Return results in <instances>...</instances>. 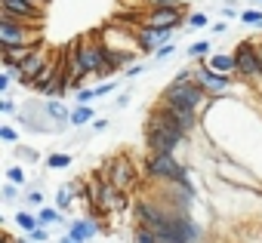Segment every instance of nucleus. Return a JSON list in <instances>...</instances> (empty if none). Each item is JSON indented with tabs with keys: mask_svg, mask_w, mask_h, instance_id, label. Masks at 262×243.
Listing matches in <instances>:
<instances>
[{
	"mask_svg": "<svg viewBox=\"0 0 262 243\" xmlns=\"http://www.w3.org/2000/svg\"><path fill=\"white\" fill-rule=\"evenodd\" d=\"M161 102L173 105V108H182V111H191L198 117L207 114V108L213 105V99L201 89V83H167L164 92H161Z\"/></svg>",
	"mask_w": 262,
	"mask_h": 243,
	"instance_id": "f257e3e1",
	"label": "nucleus"
},
{
	"mask_svg": "<svg viewBox=\"0 0 262 243\" xmlns=\"http://www.w3.org/2000/svg\"><path fill=\"white\" fill-rule=\"evenodd\" d=\"M40 25H28L10 13H0V50L7 46H43Z\"/></svg>",
	"mask_w": 262,
	"mask_h": 243,
	"instance_id": "f03ea898",
	"label": "nucleus"
},
{
	"mask_svg": "<svg viewBox=\"0 0 262 243\" xmlns=\"http://www.w3.org/2000/svg\"><path fill=\"white\" fill-rule=\"evenodd\" d=\"M142 136H145V151L148 154H179L185 145H188V136L158 124V120H148L145 117V127H142Z\"/></svg>",
	"mask_w": 262,
	"mask_h": 243,
	"instance_id": "7ed1b4c3",
	"label": "nucleus"
},
{
	"mask_svg": "<svg viewBox=\"0 0 262 243\" xmlns=\"http://www.w3.org/2000/svg\"><path fill=\"white\" fill-rule=\"evenodd\" d=\"M13 120H16V127H22L25 133H34V136H50V133H53V136H59V127L50 120V114H47L40 95L25 99L22 108H19V114H16Z\"/></svg>",
	"mask_w": 262,
	"mask_h": 243,
	"instance_id": "20e7f679",
	"label": "nucleus"
},
{
	"mask_svg": "<svg viewBox=\"0 0 262 243\" xmlns=\"http://www.w3.org/2000/svg\"><path fill=\"white\" fill-rule=\"evenodd\" d=\"M148 120H158V124H164V127H170V130H176V133H182V136H194V130L201 127V117L198 114H191V111H182V108H173V105H167V102H155L151 108H148Z\"/></svg>",
	"mask_w": 262,
	"mask_h": 243,
	"instance_id": "39448f33",
	"label": "nucleus"
},
{
	"mask_svg": "<svg viewBox=\"0 0 262 243\" xmlns=\"http://www.w3.org/2000/svg\"><path fill=\"white\" fill-rule=\"evenodd\" d=\"M105 68V43L93 40H77L74 56H71V74L77 77H96Z\"/></svg>",
	"mask_w": 262,
	"mask_h": 243,
	"instance_id": "423d86ee",
	"label": "nucleus"
},
{
	"mask_svg": "<svg viewBox=\"0 0 262 243\" xmlns=\"http://www.w3.org/2000/svg\"><path fill=\"white\" fill-rule=\"evenodd\" d=\"M102 179L111 182L117 191H126V194L139 185V173H136L133 160H129L126 154H117V157L102 160Z\"/></svg>",
	"mask_w": 262,
	"mask_h": 243,
	"instance_id": "0eeeda50",
	"label": "nucleus"
},
{
	"mask_svg": "<svg viewBox=\"0 0 262 243\" xmlns=\"http://www.w3.org/2000/svg\"><path fill=\"white\" fill-rule=\"evenodd\" d=\"M191 74H194V83H201V89H204L213 102L228 99V92L234 89V80H237V77L216 74V71L210 68V62H207V59H204V62H194V65H191Z\"/></svg>",
	"mask_w": 262,
	"mask_h": 243,
	"instance_id": "6e6552de",
	"label": "nucleus"
},
{
	"mask_svg": "<svg viewBox=\"0 0 262 243\" xmlns=\"http://www.w3.org/2000/svg\"><path fill=\"white\" fill-rule=\"evenodd\" d=\"M136 43H139V53L142 56H155L161 46H167L170 40H173V34L176 31H158V28H148V25H139L136 31Z\"/></svg>",
	"mask_w": 262,
	"mask_h": 243,
	"instance_id": "1a4fd4ad",
	"label": "nucleus"
},
{
	"mask_svg": "<svg viewBox=\"0 0 262 243\" xmlns=\"http://www.w3.org/2000/svg\"><path fill=\"white\" fill-rule=\"evenodd\" d=\"M0 7H4V13L28 22V25H40L43 22V7L34 4V0H0Z\"/></svg>",
	"mask_w": 262,
	"mask_h": 243,
	"instance_id": "9d476101",
	"label": "nucleus"
},
{
	"mask_svg": "<svg viewBox=\"0 0 262 243\" xmlns=\"http://www.w3.org/2000/svg\"><path fill=\"white\" fill-rule=\"evenodd\" d=\"M68 234H71L77 243H93V240L102 234V222H99L96 215H80V218H71Z\"/></svg>",
	"mask_w": 262,
	"mask_h": 243,
	"instance_id": "9b49d317",
	"label": "nucleus"
},
{
	"mask_svg": "<svg viewBox=\"0 0 262 243\" xmlns=\"http://www.w3.org/2000/svg\"><path fill=\"white\" fill-rule=\"evenodd\" d=\"M47 62H50V59H47V50L40 46V50H37V53L22 65V80H19V86H22V89H31V86H34V80H37V74L43 71V65H47Z\"/></svg>",
	"mask_w": 262,
	"mask_h": 243,
	"instance_id": "f8f14e48",
	"label": "nucleus"
},
{
	"mask_svg": "<svg viewBox=\"0 0 262 243\" xmlns=\"http://www.w3.org/2000/svg\"><path fill=\"white\" fill-rule=\"evenodd\" d=\"M62 71H65V62H59V59H50V62L43 65V71L37 74V80H34L31 92L43 99V95H47V89H50V83H53V80H56V77H59Z\"/></svg>",
	"mask_w": 262,
	"mask_h": 243,
	"instance_id": "ddd939ff",
	"label": "nucleus"
},
{
	"mask_svg": "<svg viewBox=\"0 0 262 243\" xmlns=\"http://www.w3.org/2000/svg\"><path fill=\"white\" fill-rule=\"evenodd\" d=\"M40 46H7V50H0V59H4V65H16L22 68Z\"/></svg>",
	"mask_w": 262,
	"mask_h": 243,
	"instance_id": "4468645a",
	"label": "nucleus"
},
{
	"mask_svg": "<svg viewBox=\"0 0 262 243\" xmlns=\"http://www.w3.org/2000/svg\"><path fill=\"white\" fill-rule=\"evenodd\" d=\"M93 117H96L93 105H74L71 108V130H90Z\"/></svg>",
	"mask_w": 262,
	"mask_h": 243,
	"instance_id": "2eb2a0df",
	"label": "nucleus"
},
{
	"mask_svg": "<svg viewBox=\"0 0 262 243\" xmlns=\"http://www.w3.org/2000/svg\"><path fill=\"white\" fill-rule=\"evenodd\" d=\"M207 62H210V68H213L216 74L234 77V68H237V65H234V53H213Z\"/></svg>",
	"mask_w": 262,
	"mask_h": 243,
	"instance_id": "dca6fc26",
	"label": "nucleus"
},
{
	"mask_svg": "<svg viewBox=\"0 0 262 243\" xmlns=\"http://www.w3.org/2000/svg\"><path fill=\"white\" fill-rule=\"evenodd\" d=\"M13 222L19 225V231H22V234H34V231L40 228V222H37V212H31L28 206H22V209L13 215Z\"/></svg>",
	"mask_w": 262,
	"mask_h": 243,
	"instance_id": "f3484780",
	"label": "nucleus"
},
{
	"mask_svg": "<svg viewBox=\"0 0 262 243\" xmlns=\"http://www.w3.org/2000/svg\"><path fill=\"white\" fill-rule=\"evenodd\" d=\"M71 163H74V157H71L68 151H53V154L43 157V166H47V169H68Z\"/></svg>",
	"mask_w": 262,
	"mask_h": 243,
	"instance_id": "a211bd4d",
	"label": "nucleus"
},
{
	"mask_svg": "<svg viewBox=\"0 0 262 243\" xmlns=\"http://www.w3.org/2000/svg\"><path fill=\"white\" fill-rule=\"evenodd\" d=\"M210 50H213V40H194V43L185 46V56L204 62V59H210Z\"/></svg>",
	"mask_w": 262,
	"mask_h": 243,
	"instance_id": "6ab92c4d",
	"label": "nucleus"
},
{
	"mask_svg": "<svg viewBox=\"0 0 262 243\" xmlns=\"http://www.w3.org/2000/svg\"><path fill=\"white\" fill-rule=\"evenodd\" d=\"M7 182L19 185V188H25V191H28V185H31L28 169H25V166H19V163H10V166H7Z\"/></svg>",
	"mask_w": 262,
	"mask_h": 243,
	"instance_id": "aec40b11",
	"label": "nucleus"
},
{
	"mask_svg": "<svg viewBox=\"0 0 262 243\" xmlns=\"http://www.w3.org/2000/svg\"><path fill=\"white\" fill-rule=\"evenodd\" d=\"M25 188H19V185H13V182H4V203H10V206H16V203H22L25 206V194H22Z\"/></svg>",
	"mask_w": 262,
	"mask_h": 243,
	"instance_id": "412c9836",
	"label": "nucleus"
},
{
	"mask_svg": "<svg viewBox=\"0 0 262 243\" xmlns=\"http://www.w3.org/2000/svg\"><path fill=\"white\" fill-rule=\"evenodd\" d=\"M185 28L198 31V28H213V25H210V16H207L204 10H191V16L185 19Z\"/></svg>",
	"mask_w": 262,
	"mask_h": 243,
	"instance_id": "4be33fe9",
	"label": "nucleus"
},
{
	"mask_svg": "<svg viewBox=\"0 0 262 243\" xmlns=\"http://www.w3.org/2000/svg\"><path fill=\"white\" fill-rule=\"evenodd\" d=\"M13 157H16L19 163H40V154H37L34 148H28V145H16V148H13Z\"/></svg>",
	"mask_w": 262,
	"mask_h": 243,
	"instance_id": "5701e85b",
	"label": "nucleus"
},
{
	"mask_svg": "<svg viewBox=\"0 0 262 243\" xmlns=\"http://www.w3.org/2000/svg\"><path fill=\"white\" fill-rule=\"evenodd\" d=\"M241 25H247V28H259L262 25V10H241Z\"/></svg>",
	"mask_w": 262,
	"mask_h": 243,
	"instance_id": "b1692460",
	"label": "nucleus"
},
{
	"mask_svg": "<svg viewBox=\"0 0 262 243\" xmlns=\"http://www.w3.org/2000/svg\"><path fill=\"white\" fill-rule=\"evenodd\" d=\"M133 243H158V240H155V231H151V228L136 225V228H133Z\"/></svg>",
	"mask_w": 262,
	"mask_h": 243,
	"instance_id": "393cba45",
	"label": "nucleus"
},
{
	"mask_svg": "<svg viewBox=\"0 0 262 243\" xmlns=\"http://www.w3.org/2000/svg\"><path fill=\"white\" fill-rule=\"evenodd\" d=\"M0 139H4L10 148H16V145H19V130L10 127V124H4V127H0Z\"/></svg>",
	"mask_w": 262,
	"mask_h": 243,
	"instance_id": "a878e982",
	"label": "nucleus"
},
{
	"mask_svg": "<svg viewBox=\"0 0 262 243\" xmlns=\"http://www.w3.org/2000/svg\"><path fill=\"white\" fill-rule=\"evenodd\" d=\"M90 102H96V86H86V89L74 92V105H90Z\"/></svg>",
	"mask_w": 262,
	"mask_h": 243,
	"instance_id": "bb28decb",
	"label": "nucleus"
},
{
	"mask_svg": "<svg viewBox=\"0 0 262 243\" xmlns=\"http://www.w3.org/2000/svg\"><path fill=\"white\" fill-rule=\"evenodd\" d=\"M117 83H120V80H105V83H99V86H96V99H105V95H111V92L117 89Z\"/></svg>",
	"mask_w": 262,
	"mask_h": 243,
	"instance_id": "cd10ccee",
	"label": "nucleus"
},
{
	"mask_svg": "<svg viewBox=\"0 0 262 243\" xmlns=\"http://www.w3.org/2000/svg\"><path fill=\"white\" fill-rule=\"evenodd\" d=\"M25 206H37V209L47 206V203H43V191H40V188H37V191H28V194H25Z\"/></svg>",
	"mask_w": 262,
	"mask_h": 243,
	"instance_id": "c85d7f7f",
	"label": "nucleus"
},
{
	"mask_svg": "<svg viewBox=\"0 0 262 243\" xmlns=\"http://www.w3.org/2000/svg\"><path fill=\"white\" fill-rule=\"evenodd\" d=\"M148 71V65H142V62H136V65H129L126 71H123V80H136L139 74H145Z\"/></svg>",
	"mask_w": 262,
	"mask_h": 243,
	"instance_id": "c756f323",
	"label": "nucleus"
},
{
	"mask_svg": "<svg viewBox=\"0 0 262 243\" xmlns=\"http://www.w3.org/2000/svg\"><path fill=\"white\" fill-rule=\"evenodd\" d=\"M19 108H22V105H16L13 99H0V111H4L7 117H16V114H19Z\"/></svg>",
	"mask_w": 262,
	"mask_h": 243,
	"instance_id": "7c9ffc66",
	"label": "nucleus"
},
{
	"mask_svg": "<svg viewBox=\"0 0 262 243\" xmlns=\"http://www.w3.org/2000/svg\"><path fill=\"white\" fill-rule=\"evenodd\" d=\"M176 53H179V50H176V43H167V46H161V50L155 53V59H158V62H164V59H170V56H176Z\"/></svg>",
	"mask_w": 262,
	"mask_h": 243,
	"instance_id": "2f4dec72",
	"label": "nucleus"
},
{
	"mask_svg": "<svg viewBox=\"0 0 262 243\" xmlns=\"http://www.w3.org/2000/svg\"><path fill=\"white\" fill-rule=\"evenodd\" d=\"M129 102H133V89H123L120 95H114V108H126Z\"/></svg>",
	"mask_w": 262,
	"mask_h": 243,
	"instance_id": "473e14b6",
	"label": "nucleus"
},
{
	"mask_svg": "<svg viewBox=\"0 0 262 243\" xmlns=\"http://www.w3.org/2000/svg\"><path fill=\"white\" fill-rule=\"evenodd\" d=\"M219 13H222V16H225V19H234V16H237V19H241V10H237V7H234V4H219Z\"/></svg>",
	"mask_w": 262,
	"mask_h": 243,
	"instance_id": "72a5a7b5",
	"label": "nucleus"
},
{
	"mask_svg": "<svg viewBox=\"0 0 262 243\" xmlns=\"http://www.w3.org/2000/svg\"><path fill=\"white\" fill-rule=\"evenodd\" d=\"M34 243H50V228H37L34 234H28Z\"/></svg>",
	"mask_w": 262,
	"mask_h": 243,
	"instance_id": "f704fd0d",
	"label": "nucleus"
},
{
	"mask_svg": "<svg viewBox=\"0 0 262 243\" xmlns=\"http://www.w3.org/2000/svg\"><path fill=\"white\" fill-rule=\"evenodd\" d=\"M108 127H111V120H108V117H99V120H93V127H90V130H93V133H105Z\"/></svg>",
	"mask_w": 262,
	"mask_h": 243,
	"instance_id": "c9c22d12",
	"label": "nucleus"
},
{
	"mask_svg": "<svg viewBox=\"0 0 262 243\" xmlns=\"http://www.w3.org/2000/svg\"><path fill=\"white\" fill-rule=\"evenodd\" d=\"M210 31H213V34H225V31H228V22H216Z\"/></svg>",
	"mask_w": 262,
	"mask_h": 243,
	"instance_id": "e433bc0d",
	"label": "nucleus"
},
{
	"mask_svg": "<svg viewBox=\"0 0 262 243\" xmlns=\"http://www.w3.org/2000/svg\"><path fill=\"white\" fill-rule=\"evenodd\" d=\"M56 243H77V240H74V237H71V234H68V231H65V234H62V237H56Z\"/></svg>",
	"mask_w": 262,
	"mask_h": 243,
	"instance_id": "4c0bfd02",
	"label": "nucleus"
},
{
	"mask_svg": "<svg viewBox=\"0 0 262 243\" xmlns=\"http://www.w3.org/2000/svg\"><path fill=\"white\" fill-rule=\"evenodd\" d=\"M16 243H34V240H31L28 234H22V237H16Z\"/></svg>",
	"mask_w": 262,
	"mask_h": 243,
	"instance_id": "58836bf2",
	"label": "nucleus"
},
{
	"mask_svg": "<svg viewBox=\"0 0 262 243\" xmlns=\"http://www.w3.org/2000/svg\"><path fill=\"white\" fill-rule=\"evenodd\" d=\"M250 4H253V10H256V7H262V0H250Z\"/></svg>",
	"mask_w": 262,
	"mask_h": 243,
	"instance_id": "ea45409f",
	"label": "nucleus"
},
{
	"mask_svg": "<svg viewBox=\"0 0 262 243\" xmlns=\"http://www.w3.org/2000/svg\"><path fill=\"white\" fill-rule=\"evenodd\" d=\"M34 4H40V7H43V0H34Z\"/></svg>",
	"mask_w": 262,
	"mask_h": 243,
	"instance_id": "a19ab883",
	"label": "nucleus"
}]
</instances>
